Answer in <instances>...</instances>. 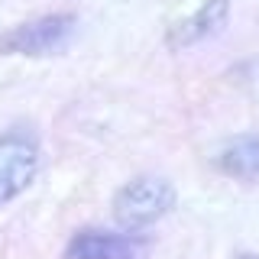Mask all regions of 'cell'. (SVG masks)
<instances>
[{
	"label": "cell",
	"instance_id": "cell-7",
	"mask_svg": "<svg viewBox=\"0 0 259 259\" xmlns=\"http://www.w3.org/2000/svg\"><path fill=\"white\" fill-rule=\"evenodd\" d=\"M233 259H259V253H240V256H233Z\"/></svg>",
	"mask_w": 259,
	"mask_h": 259
},
{
	"label": "cell",
	"instance_id": "cell-2",
	"mask_svg": "<svg viewBox=\"0 0 259 259\" xmlns=\"http://www.w3.org/2000/svg\"><path fill=\"white\" fill-rule=\"evenodd\" d=\"M78 36V16L68 10H55L23 20L0 32V55H20V59H49L62 55Z\"/></svg>",
	"mask_w": 259,
	"mask_h": 259
},
{
	"label": "cell",
	"instance_id": "cell-5",
	"mask_svg": "<svg viewBox=\"0 0 259 259\" xmlns=\"http://www.w3.org/2000/svg\"><path fill=\"white\" fill-rule=\"evenodd\" d=\"M227 20H230V0H204L194 13H188L185 20H178L165 32V46L172 52H185L191 46H201L207 39L221 36Z\"/></svg>",
	"mask_w": 259,
	"mask_h": 259
},
{
	"label": "cell",
	"instance_id": "cell-6",
	"mask_svg": "<svg viewBox=\"0 0 259 259\" xmlns=\"http://www.w3.org/2000/svg\"><path fill=\"white\" fill-rule=\"evenodd\" d=\"M214 165L233 182H259V133H240L227 140L217 149Z\"/></svg>",
	"mask_w": 259,
	"mask_h": 259
},
{
	"label": "cell",
	"instance_id": "cell-4",
	"mask_svg": "<svg viewBox=\"0 0 259 259\" xmlns=\"http://www.w3.org/2000/svg\"><path fill=\"white\" fill-rule=\"evenodd\" d=\"M62 259H143V243L133 233H110L84 227L68 237Z\"/></svg>",
	"mask_w": 259,
	"mask_h": 259
},
{
	"label": "cell",
	"instance_id": "cell-1",
	"mask_svg": "<svg viewBox=\"0 0 259 259\" xmlns=\"http://www.w3.org/2000/svg\"><path fill=\"white\" fill-rule=\"evenodd\" d=\"M175 201L178 191L165 175H136L117 188L110 201V214L123 233H136L168 217Z\"/></svg>",
	"mask_w": 259,
	"mask_h": 259
},
{
	"label": "cell",
	"instance_id": "cell-3",
	"mask_svg": "<svg viewBox=\"0 0 259 259\" xmlns=\"http://www.w3.org/2000/svg\"><path fill=\"white\" fill-rule=\"evenodd\" d=\"M42 146L29 126H10L0 133V207L16 201L36 182Z\"/></svg>",
	"mask_w": 259,
	"mask_h": 259
}]
</instances>
